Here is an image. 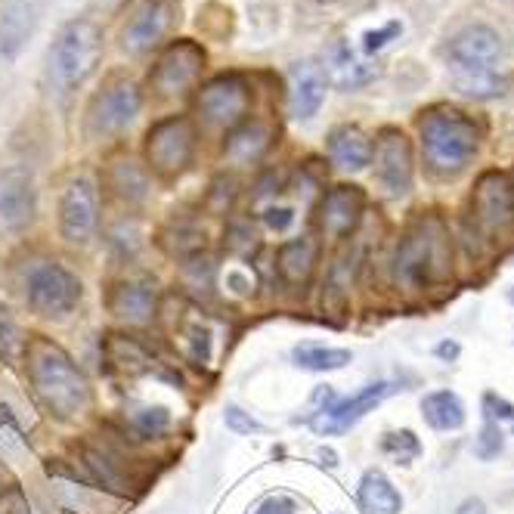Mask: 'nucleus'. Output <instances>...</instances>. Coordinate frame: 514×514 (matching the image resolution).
Instances as JSON below:
<instances>
[{
  "label": "nucleus",
  "instance_id": "obj_25",
  "mask_svg": "<svg viewBox=\"0 0 514 514\" xmlns=\"http://www.w3.org/2000/svg\"><path fill=\"white\" fill-rule=\"evenodd\" d=\"M425 422L434 431H459L465 425V403L453 391H434L422 400Z\"/></svg>",
  "mask_w": 514,
  "mask_h": 514
},
{
  "label": "nucleus",
  "instance_id": "obj_35",
  "mask_svg": "<svg viewBox=\"0 0 514 514\" xmlns=\"http://www.w3.org/2000/svg\"><path fill=\"white\" fill-rule=\"evenodd\" d=\"M223 419H227V428L233 431V434H254V431H264V425L261 422H254L248 412H242L239 406H227V415H223Z\"/></svg>",
  "mask_w": 514,
  "mask_h": 514
},
{
  "label": "nucleus",
  "instance_id": "obj_15",
  "mask_svg": "<svg viewBox=\"0 0 514 514\" xmlns=\"http://www.w3.org/2000/svg\"><path fill=\"white\" fill-rule=\"evenodd\" d=\"M375 155V177L384 186L388 196H406L412 189V146L403 131L397 127H384L378 140L372 143Z\"/></svg>",
  "mask_w": 514,
  "mask_h": 514
},
{
  "label": "nucleus",
  "instance_id": "obj_22",
  "mask_svg": "<svg viewBox=\"0 0 514 514\" xmlns=\"http://www.w3.org/2000/svg\"><path fill=\"white\" fill-rule=\"evenodd\" d=\"M372 137L357 124H341L329 134V158L341 171H363L372 162Z\"/></svg>",
  "mask_w": 514,
  "mask_h": 514
},
{
  "label": "nucleus",
  "instance_id": "obj_44",
  "mask_svg": "<svg viewBox=\"0 0 514 514\" xmlns=\"http://www.w3.org/2000/svg\"><path fill=\"white\" fill-rule=\"evenodd\" d=\"M511 196H514V186H511Z\"/></svg>",
  "mask_w": 514,
  "mask_h": 514
},
{
  "label": "nucleus",
  "instance_id": "obj_38",
  "mask_svg": "<svg viewBox=\"0 0 514 514\" xmlns=\"http://www.w3.org/2000/svg\"><path fill=\"white\" fill-rule=\"evenodd\" d=\"M264 220H267V227H270V230L282 233V230H288V227L295 223V211H292V208H267V211H264Z\"/></svg>",
  "mask_w": 514,
  "mask_h": 514
},
{
  "label": "nucleus",
  "instance_id": "obj_8",
  "mask_svg": "<svg viewBox=\"0 0 514 514\" xmlns=\"http://www.w3.org/2000/svg\"><path fill=\"white\" fill-rule=\"evenodd\" d=\"M192 155H196V127L189 118L174 115L152 124L146 134V162L158 177H180L192 165Z\"/></svg>",
  "mask_w": 514,
  "mask_h": 514
},
{
  "label": "nucleus",
  "instance_id": "obj_31",
  "mask_svg": "<svg viewBox=\"0 0 514 514\" xmlns=\"http://www.w3.org/2000/svg\"><path fill=\"white\" fill-rule=\"evenodd\" d=\"M381 449L388 456H394L397 462H403V465L422 456V443H419V437H415L412 431H391V434H384Z\"/></svg>",
  "mask_w": 514,
  "mask_h": 514
},
{
  "label": "nucleus",
  "instance_id": "obj_40",
  "mask_svg": "<svg viewBox=\"0 0 514 514\" xmlns=\"http://www.w3.org/2000/svg\"><path fill=\"white\" fill-rule=\"evenodd\" d=\"M437 357H443V360H456V357H459V344L443 341V344L437 347Z\"/></svg>",
  "mask_w": 514,
  "mask_h": 514
},
{
  "label": "nucleus",
  "instance_id": "obj_11",
  "mask_svg": "<svg viewBox=\"0 0 514 514\" xmlns=\"http://www.w3.org/2000/svg\"><path fill=\"white\" fill-rule=\"evenodd\" d=\"M183 16V0H143L131 22L121 31V47L131 56H143L168 41Z\"/></svg>",
  "mask_w": 514,
  "mask_h": 514
},
{
  "label": "nucleus",
  "instance_id": "obj_21",
  "mask_svg": "<svg viewBox=\"0 0 514 514\" xmlns=\"http://www.w3.org/2000/svg\"><path fill=\"white\" fill-rule=\"evenodd\" d=\"M316 261H319V242L310 236L282 242L276 251V270L288 288H304L316 270Z\"/></svg>",
  "mask_w": 514,
  "mask_h": 514
},
{
  "label": "nucleus",
  "instance_id": "obj_10",
  "mask_svg": "<svg viewBox=\"0 0 514 514\" xmlns=\"http://www.w3.org/2000/svg\"><path fill=\"white\" fill-rule=\"evenodd\" d=\"M205 50L196 41H174L162 56H158L155 69L149 75V87L158 100H180L186 90L199 84L205 72Z\"/></svg>",
  "mask_w": 514,
  "mask_h": 514
},
{
  "label": "nucleus",
  "instance_id": "obj_33",
  "mask_svg": "<svg viewBox=\"0 0 514 514\" xmlns=\"http://www.w3.org/2000/svg\"><path fill=\"white\" fill-rule=\"evenodd\" d=\"M0 446H4V453H10V449H22L25 440H22V431L13 419V412L7 406H0Z\"/></svg>",
  "mask_w": 514,
  "mask_h": 514
},
{
  "label": "nucleus",
  "instance_id": "obj_18",
  "mask_svg": "<svg viewBox=\"0 0 514 514\" xmlns=\"http://www.w3.org/2000/svg\"><path fill=\"white\" fill-rule=\"evenodd\" d=\"M326 78H332L341 90H357L378 78V62L366 59L363 50H353L347 41H335L326 56Z\"/></svg>",
  "mask_w": 514,
  "mask_h": 514
},
{
  "label": "nucleus",
  "instance_id": "obj_43",
  "mask_svg": "<svg viewBox=\"0 0 514 514\" xmlns=\"http://www.w3.org/2000/svg\"><path fill=\"white\" fill-rule=\"evenodd\" d=\"M511 431H514V419H511Z\"/></svg>",
  "mask_w": 514,
  "mask_h": 514
},
{
  "label": "nucleus",
  "instance_id": "obj_32",
  "mask_svg": "<svg viewBox=\"0 0 514 514\" xmlns=\"http://www.w3.org/2000/svg\"><path fill=\"white\" fill-rule=\"evenodd\" d=\"M505 434H502V428L496 425V422H484V428H480V437L474 440V453H477V459H496L499 453H502V446H505V440H502Z\"/></svg>",
  "mask_w": 514,
  "mask_h": 514
},
{
  "label": "nucleus",
  "instance_id": "obj_23",
  "mask_svg": "<svg viewBox=\"0 0 514 514\" xmlns=\"http://www.w3.org/2000/svg\"><path fill=\"white\" fill-rule=\"evenodd\" d=\"M357 502L366 514H400L403 511V496L388 480V474L369 468L360 480Z\"/></svg>",
  "mask_w": 514,
  "mask_h": 514
},
{
  "label": "nucleus",
  "instance_id": "obj_7",
  "mask_svg": "<svg viewBox=\"0 0 514 514\" xmlns=\"http://www.w3.org/2000/svg\"><path fill=\"white\" fill-rule=\"evenodd\" d=\"M251 103H254V93L245 75H220L208 81L196 96V109L202 121L208 127L230 131V134L248 121Z\"/></svg>",
  "mask_w": 514,
  "mask_h": 514
},
{
  "label": "nucleus",
  "instance_id": "obj_20",
  "mask_svg": "<svg viewBox=\"0 0 514 514\" xmlns=\"http://www.w3.org/2000/svg\"><path fill=\"white\" fill-rule=\"evenodd\" d=\"M326 87L329 78L323 72V66H316L313 59H301L292 66V115L301 121H310L319 106L326 103Z\"/></svg>",
  "mask_w": 514,
  "mask_h": 514
},
{
  "label": "nucleus",
  "instance_id": "obj_45",
  "mask_svg": "<svg viewBox=\"0 0 514 514\" xmlns=\"http://www.w3.org/2000/svg\"><path fill=\"white\" fill-rule=\"evenodd\" d=\"M511 301H514V292H511Z\"/></svg>",
  "mask_w": 514,
  "mask_h": 514
},
{
  "label": "nucleus",
  "instance_id": "obj_17",
  "mask_svg": "<svg viewBox=\"0 0 514 514\" xmlns=\"http://www.w3.org/2000/svg\"><path fill=\"white\" fill-rule=\"evenodd\" d=\"M38 192L31 171L25 168H0V227L19 233L35 220Z\"/></svg>",
  "mask_w": 514,
  "mask_h": 514
},
{
  "label": "nucleus",
  "instance_id": "obj_37",
  "mask_svg": "<svg viewBox=\"0 0 514 514\" xmlns=\"http://www.w3.org/2000/svg\"><path fill=\"white\" fill-rule=\"evenodd\" d=\"M484 409H487V419H490V422H496V419L511 422V419H514V406H511L508 400L496 397V394H487V397H484Z\"/></svg>",
  "mask_w": 514,
  "mask_h": 514
},
{
  "label": "nucleus",
  "instance_id": "obj_12",
  "mask_svg": "<svg viewBox=\"0 0 514 514\" xmlns=\"http://www.w3.org/2000/svg\"><path fill=\"white\" fill-rule=\"evenodd\" d=\"M474 220L484 236L490 239H508L514 230V196H511V180L499 171L480 174L474 186Z\"/></svg>",
  "mask_w": 514,
  "mask_h": 514
},
{
  "label": "nucleus",
  "instance_id": "obj_2",
  "mask_svg": "<svg viewBox=\"0 0 514 514\" xmlns=\"http://www.w3.org/2000/svg\"><path fill=\"white\" fill-rule=\"evenodd\" d=\"M446 59L459 93L474 96V100H490L505 90V78L496 72V62L502 59V38L496 28L468 25L449 41Z\"/></svg>",
  "mask_w": 514,
  "mask_h": 514
},
{
  "label": "nucleus",
  "instance_id": "obj_36",
  "mask_svg": "<svg viewBox=\"0 0 514 514\" xmlns=\"http://www.w3.org/2000/svg\"><path fill=\"white\" fill-rule=\"evenodd\" d=\"M295 511H298V502L288 496H267L254 508V514H295Z\"/></svg>",
  "mask_w": 514,
  "mask_h": 514
},
{
  "label": "nucleus",
  "instance_id": "obj_3",
  "mask_svg": "<svg viewBox=\"0 0 514 514\" xmlns=\"http://www.w3.org/2000/svg\"><path fill=\"white\" fill-rule=\"evenodd\" d=\"M419 140L425 152V165L437 177L462 174L480 149L477 124L465 112L449 109V106H434L422 115Z\"/></svg>",
  "mask_w": 514,
  "mask_h": 514
},
{
  "label": "nucleus",
  "instance_id": "obj_13",
  "mask_svg": "<svg viewBox=\"0 0 514 514\" xmlns=\"http://www.w3.org/2000/svg\"><path fill=\"white\" fill-rule=\"evenodd\" d=\"M397 391L394 381H375V384H366V388L360 394L353 397H332L329 406H323L316 415H313V431L316 434H326V437H335V434H344L350 431L353 425H357L366 412H372L381 400H388L391 394Z\"/></svg>",
  "mask_w": 514,
  "mask_h": 514
},
{
  "label": "nucleus",
  "instance_id": "obj_42",
  "mask_svg": "<svg viewBox=\"0 0 514 514\" xmlns=\"http://www.w3.org/2000/svg\"><path fill=\"white\" fill-rule=\"evenodd\" d=\"M66 514H75V511H72V508H69V511H66ZM78 514H81V511H78Z\"/></svg>",
  "mask_w": 514,
  "mask_h": 514
},
{
  "label": "nucleus",
  "instance_id": "obj_9",
  "mask_svg": "<svg viewBox=\"0 0 514 514\" xmlns=\"http://www.w3.org/2000/svg\"><path fill=\"white\" fill-rule=\"evenodd\" d=\"M143 96L131 78H112L87 106V137H112L131 127L140 115Z\"/></svg>",
  "mask_w": 514,
  "mask_h": 514
},
{
  "label": "nucleus",
  "instance_id": "obj_24",
  "mask_svg": "<svg viewBox=\"0 0 514 514\" xmlns=\"http://www.w3.org/2000/svg\"><path fill=\"white\" fill-rule=\"evenodd\" d=\"M270 149V127L261 121H245L227 140V158L236 165H251Z\"/></svg>",
  "mask_w": 514,
  "mask_h": 514
},
{
  "label": "nucleus",
  "instance_id": "obj_29",
  "mask_svg": "<svg viewBox=\"0 0 514 514\" xmlns=\"http://www.w3.org/2000/svg\"><path fill=\"white\" fill-rule=\"evenodd\" d=\"M25 332L22 326L16 323V316L10 307L0 304V363H16L25 357Z\"/></svg>",
  "mask_w": 514,
  "mask_h": 514
},
{
  "label": "nucleus",
  "instance_id": "obj_19",
  "mask_svg": "<svg viewBox=\"0 0 514 514\" xmlns=\"http://www.w3.org/2000/svg\"><path fill=\"white\" fill-rule=\"evenodd\" d=\"M106 307L127 326H146L158 310V292L152 282H118L106 298Z\"/></svg>",
  "mask_w": 514,
  "mask_h": 514
},
{
  "label": "nucleus",
  "instance_id": "obj_27",
  "mask_svg": "<svg viewBox=\"0 0 514 514\" xmlns=\"http://www.w3.org/2000/svg\"><path fill=\"white\" fill-rule=\"evenodd\" d=\"M295 363L310 372H335L350 363V350L341 347H323V344H298L295 347Z\"/></svg>",
  "mask_w": 514,
  "mask_h": 514
},
{
  "label": "nucleus",
  "instance_id": "obj_6",
  "mask_svg": "<svg viewBox=\"0 0 514 514\" xmlns=\"http://www.w3.org/2000/svg\"><path fill=\"white\" fill-rule=\"evenodd\" d=\"M84 298L81 279L56 261H35L25 270V301L38 316H66Z\"/></svg>",
  "mask_w": 514,
  "mask_h": 514
},
{
  "label": "nucleus",
  "instance_id": "obj_34",
  "mask_svg": "<svg viewBox=\"0 0 514 514\" xmlns=\"http://www.w3.org/2000/svg\"><path fill=\"white\" fill-rule=\"evenodd\" d=\"M0 514H31V505L19 484H10L0 490Z\"/></svg>",
  "mask_w": 514,
  "mask_h": 514
},
{
  "label": "nucleus",
  "instance_id": "obj_26",
  "mask_svg": "<svg viewBox=\"0 0 514 514\" xmlns=\"http://www.w3.org/2000/svg\"><path fill=\"white\" fill-rule=\"evenodd\" d=\"M109 186L124 202H143L149 196V174L134 162V158H121V162H115L109 171Z\"/></svg>",
  "mask_w": 514,
  "mask_h": 514
},
{
  "label": "nucleus",
  "instance_id": "obj_4",
  "mask_svg": "<svg viewBox=\"0 0 514 514\" xmlns=\"http://www.w3.org/2000/svg\"><path fill=\"white\" fill-rule=\"evenodd\" d=\"M453 270V245L440 217H422L400 239L394 257V279L403 288H425L449 279Z\"/></svg>",
  "mask_w": 514,
  "mask_h": 514
},
{
  "label": "nucleus",
  "instance_id": "obj_39",
  "mask_svg": "<svg viewBox=\"0 0 514 514\" xmlns=\"http://www.w3.org/2000/svg\"><path fill=\"white\" fill-rule=\"evenodd\" d=\"M456 514H487V505L480 502V499H465Z\"/></svg>",
  "mask_w": 514,
  "mask_h": 514
},
{
  "label": "nucleus",
  "instance_id": "obj_41",
  "mask_svg": "<svg viewBox=\"0 0 514 514\" xmlns=\"http://www.w3.org/2000/svg\"><path fill=\"white\" fill-rule=\"evenodd\" d=\"M127 4V0H96V7H103V10H121Z\"/></svg>",
  "mask_w": 514,
  "mask_h": 514
},
{
  "label": "nucleus",
  "instance_id": "obj_30",
  "mask_svg": "<svg viewBox=\"0 0 514 514\" xmlns=\"http://www.w3.org/2000/svg\"><path fill=\"white\" fill-rule=\"evenodd\" d=\"M127 422L140 437H158L171 428V412L165 406H131L127 409Z\"/></svg>",
  "mask_w": 514,
  "mask_h": 514
},
{
  "label": "nucleus",
  "instance_id": "obj_1",
  "mask_svg": "<svg viewBox=\"0 0 514 514\" xmlns=\"http://www.w3.org/2000/svg\"><path fill=\"white\" fill-rule=\"evenodd\" d=\"M25 363H28L31 388H35L38 400L44 403L50 415L69 422V419H78L81 412H87L90 384L84 372L75 366V360L59 344H53L44 335L28 338Z\"/></svg>",
  "mask_w": 514,
  "mask_h": 514
},
{
  "label": "nucleus",
  "instance_id": "obj_16",
  "mask_svg": "<svg viewBox=\"0 0 514 514\" xmlns=\"http://www.w3.org/2000/svg\"><path fill=\"white\" fill-rule=\"evenodd\" d=\"M366 211V192L360 186H335L316 205V227L326 239H347Z\"/></svg>",
  "mask_w": 514,
  "mask_h": 514
},
{
  "label": "nucleus",
  "instance_id": "obj_5",
  "mask_svg": "<svg viewBox=\"0 0 514 514\" xmlns=\"http://www.w3.org/2000/svg\"><path fill=\"white\" fill-rule=\"evenodd\" d=\"M103 56V28L93 19H72L59 28L50 47V81L62 90H78L100 66Z\"/></svg>",
  "mask_w": 514,
  "mask_h": 514
},
{
  "label": "nucleus",
  "instance_id": "obj_28",
  "mask_svg": "<svg viewBox=\"0 0 514 514\" xmlns=\"http://www.w3.org/2000/svg\"><path fill=\"white\" fill-rule=\"evenodd\" d=\"M31 22H35V16H31V7L28 4H13L4 16V22H0V53L4 56H16V50L25 44L28 31H31Z\"/></svg>",
  "mask_w": 514,
  "mask_h": 514
},
{
  "label": "nucleus",
  "instance_id": "obj_14",
  "mask_svg": "<svg viewBox=\"0 0 514 514\" xmlns=\"http://www.w3.org/2000/svg\"><path fill=\"white\" fill-rule=\"evenodd\" d=\"M96 223H100V192L93 180L75 177L59 199V233L62 239L81 245L96 233Z\"/></svg>",
  "mask_w": 514,
  "mask_h": 514
}]
</instances>
